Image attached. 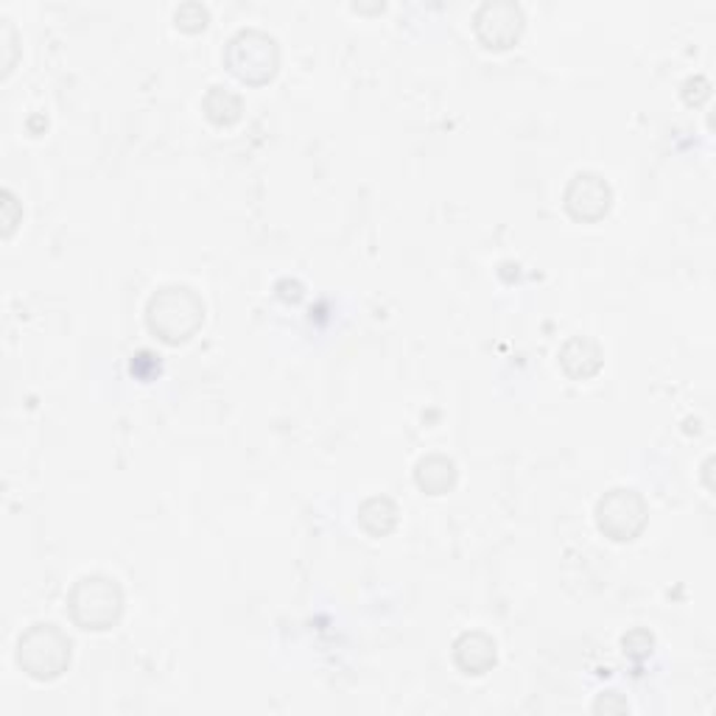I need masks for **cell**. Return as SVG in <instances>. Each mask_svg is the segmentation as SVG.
I'll use <instances>...</instances> for the list:
<instances>
[{
	"label": "cell",
	"instance_id": "obj_1",
	"mask_svg": "<svg viewBox=\"0 0 716 716\" xmlns=\"http://www.w3.org/2000/svg\"><path fill=\"white\" fill-rule=\"evenodd\" d=\"M205 322V302L188 286H162L149 297L146 306V325L151 334L166 345H182L193 339Z\"/></svg>",
	"mask_w": 716,
	"mask_h": 716
},
{
	"label": "cell",
	"instance_id": "obj_2",
	"mask_svg": "<svg viewBox=\"0 0 716 716\" xmlns=\"http://www.w3.org/2000/svg\"><path fill=\"white\" fill-rule=\"evenodd\" d=\"M68 610L76 627L81 630H112L121 621L123 613V590L116 579L105 574H90L81 577L68 594Z\"/></svg>",
	"mask_w": 716,
	"mask_h": 716
},
{
	"label": "cell",
	"instance_id": "obj_3",
	"mask_svg": "<svg viewBox=\"0 0 716 716\" xmlns=\"http://www.w3.org/2000/svg\"><path fill=\"white\" fill-rule=\"evenodd\" d=\"M73 644L57 624H34L18 642V666L31 680L51 683L70 666Z\"/></svg>",
	"mask_w": 716,
	"mask_h": 716
},
{
	"label": "cell",
	"instance_id": "obj_4",
	"mask_svg": "<svg viewBox=\"0 0 716 716\" xmlns=\"http://www.w3.org/2000/svg\"><path fill=\"white\" fill-rule=\"evenodd\" d=\"M225 64L243 84H266L280 68V46L269 31L241 29L227 42Z\"/></svg>",
	"mask_w": 716,
	"mask_h": 716
},
{
	"label": "cell",
	"instance_id": "obj_5",
	"mask_svg": "<svg viewBox=\"0 0 716 716\" xmlns=\"http://www.w3.org/2000/svg\"><path fill=\"white\" fill-rule=\"evenodd\" d=\"M649 520V507L642 498V493L630 487H616L605 493L596 504V526L605 537L616 544H630L644 531Z\"/></svg>",
	"mask_w": 716,
	"mask_h": 716
},
{
	"label": "cell",
	"instance_id": "obj_6",
	"mask_svg": "<svg viewBox=\"0 0 716 716\" xmlns=\"http://www.w3.org/2000/svg\"><path fill=\"white\" fill-rule=\"evenodd\" d=\"M474 31L485 48L507 51L518 42L520 31H524V12H520L518 3H509V0H487L476 9Z\"/></svg>",
	"mask_w": 716,
	"mask_h": 716
},
{
	"label": "cell",
	"instance_id": "obj_7",
	"mask_svg": "<svg viewBox=\"0 0 716 716\" xmlns=\"http://www.w3.org/2000/svg\"><path fill=\"white\" fill-rule=\"evenodd\" d=\"M563 205H566L571 219L590 225V221H599L607 216V210H610L613 205V188L607 186L599 173L579 171L574 173V179L568 182Z\"/></svg>",
	"mask_w": 716,
	"mask_h": 716
},
{
	"label": "cell",
	"instance_id": "obj_8",
	"mask_svg": "<svg viewBox=\"0 0 716 716\" xmlns=\"http://www.w3.org/2000/svg\"><path fill=\"white\" fill-rule=\"evenodd\" d=\"M498 647L487 633H463L454 644V664L465 675H487L496 666Z\"/></svg>",
	"mask_w": 716,
	"mask_h": 716
},
{
	"label": "cell",
	"instance_id": "obj_9",
	"mask_svg": "<svg viewBox=\"0 0 716 716\" xmlns=\"http://www.w3.org/2000/svg\"><path fill=\"white\" fill-rule=\"evenodd\" d=\"M560 365L568 376L585 381V378H594L601 370L605 352H601L599 341L590 339V336H574L560 350Z\"/></svg>",
	"mask_w": 716,
	"mask_h": 716
},
{
	"label": "cell",
	"instance_id": "obj_10",
	"mask_svg": "<svg viewBox=\"0 0 716 716\" xmlns=\"http://www.w3.org/2000/svg\"><path fill=\"white\" fill-rule=\"evenodd\" d=\"M415 481L428 496H445L457 485V465L448 457H442V454L422 457L415 468Z\"/></svg>",
	"mask_w": 716,
	"mask_h": 716
},
{
	"label": "cell",
	"instance_id": "obj_11",
	"mask_svg": "<svg viewBox=\"0 0 716 716\" xmlns=\"http://www.w3.org/2000/svg\"><path fill=\"white\" fill-rule=\"evenodd\" d=\"M398 504L387 496H372L358 507V524L367 535L384 537L398 526Z\"/></svg>",
	"mask_w": 716,
	"mask_h": 716
},
{
	"label": "cell",
	"instance_id": "obj_12",
	"mask_svg": "<svg viewBox=\"0 0 716 716\" xmlns=\"http://www.w3.org/2000/svg\"><path fill=\"white\" fill-rule=\"evenodd\" d=\"M205 118L216 127H232L241 121L243 116V99L238 93H232L230 87H210L208 96L202 101Z\"/></svg>",
	"mask_w": 716,
	"mask_h": 716
},
{
	"label": "cell",
	"instance_id": "obj_13",
	"mask_svg": "<svg viewBox=\"0 0 716 716\" xmlns=\"http://www.w3.org/2000/svg\"><path fill=\"white\" fill-rule=\"evenodd\" d=\"M173 20H177V29L191 31L193 34V31H202L205 26H208L210 14L202 3H182V7L173 12Z\"/></svg>",
	"mask_w": 716,
	"mask_h": 716
},
{
	"label": "cell",
	"instance_id": "obj_14",
	"mask_svg": "<svg viewBox=\"0 0 716 716\" xmlns=\"http://www.w3.org/2000/svg\"><path fill=\"white\" fill-rule=\"evenodd\" d=\"M621 647H624V653L630 655L633 660H644V658H649V655H653L655 638H653V633L642 630V627H638V630H630L627 636L621 638Z\"/></svg>",
	"mask_w": 716,
	"mask_h": 716
},
{
	"label": "cell",
	"instance_id": "obj_15",
	"mask_svg": "<svg viewBox=\"0 0 716 716\" xmlns=\"http://www.w3.org/2000/svg\"><path fill=\"white\" fill-rule=\"evenodd\" d=\"M0 213H3V238H12L14 227L20 225V205L14 202L12 191H3V202H0Z\"/></svg>",
	"mask_w": 716,
	"mask_h": 716
},
{
	"label": "cell",
	"instance_id": "obj_16",
	"mask_svg": "<svg viewBox=\"0 0 716 716\" xmlns=\"http://www.w3.org/2000/svg\"><path fill=\"white\" fill-rule=\"evenodd\" d=\"M594 710L596 714H627V710H630V705H627V699H624L621 694L610 692V694H601V697L596 699Z\"/></svg>",
	"mask_w": 716,
	"mask_h": 716
}]
</instances>
